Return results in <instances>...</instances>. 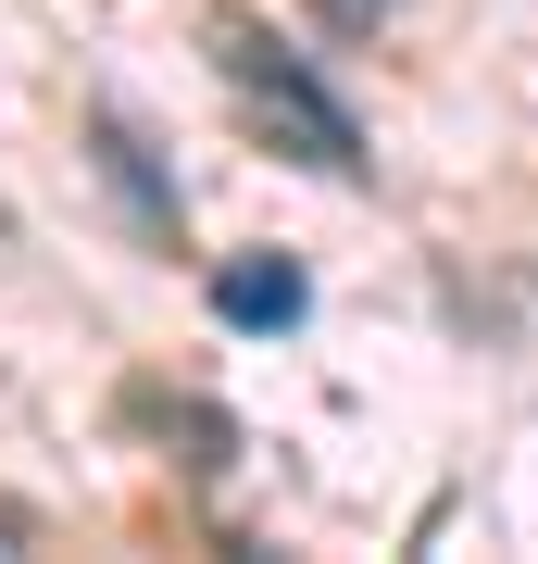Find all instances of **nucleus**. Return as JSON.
<instances>
[{
    "label": "nucleus",
    "mask_w": 538,
    "mask_h": 564,
    "mask_svg": "<svg viewBox=\"0 0 538 564\" xmlns=\"http://www.w3.org/2000/svg\"><path fill=\"white\" fill-rule=\"evenodd\" d=\"M300 302H314V289H300V263H276V251H251V263L213 276V314L226 326H300Z\"/></svg>",
    "instance_id": "obj_2"
},
{
    "label": "nucleus",
    "mask_w": 538,
    "mask_h": 564,
    "mask_svg": "<svg viewBox=\"0 0 538 564\" xmlns=\"http://www.w3.org/2000/svg\"><path fill=\"white\" fill-rule=\"evenodd\" d=\"M0 552H39V514L25 502H0Z\"/></svg>",
    "instance_id": "obj_4"
},
{
    "label": "nucleus",
    "mask_w": 538,
    "mask_h": 564,
    "mask_svg": "<svg viewBox=\"0 0 538 564\" xmlns=\"http://www.w3.org/2000/svg\"><path fill=\"white\" fill-rule=\"evenodd\" d=\"M388 13H400V0H326V25H339V39H376Z\"/></svg>",
    "instance_id": "obj_3"
},
{
    "label": "nucleus",
    "mask_w": 538,
    "mask_h": 564,
    "mask_svg": "<svg viewBox=\"0 0 538 564\" xmlns=\"http://www.w3.org/2000/svg\"><path fill=\"white\" fill-rule=\"evenodd\" d=\"M213 63H226V88L251 101V126H263L288 163H314V176H363V126L339 113V88H326L314 63H288L251 13H213Z\"/></svg>",
    "instance_id": "obj_1"
}]
</instances>
